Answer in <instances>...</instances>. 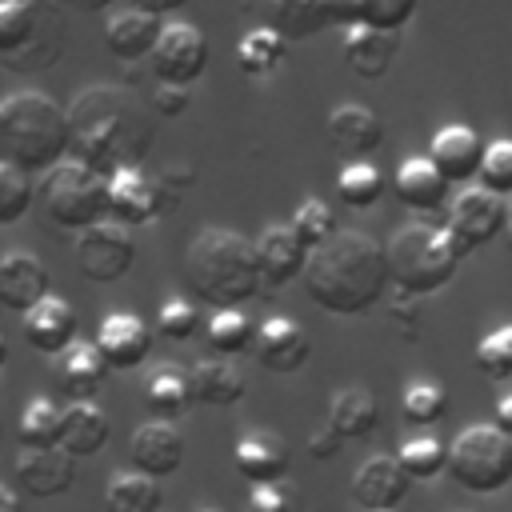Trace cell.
<instances>
[{
	"mask_svg": "<svg viewBox=\"0 0 512 512\" xmlns=\"http://www.w3.org/2000/svg\"><path fill=\"white\" fill-rule=\"evenodd\" d=\"M396 460L408 472V480H416V484L420 480H436L448 468V444H440L432 432H424V436L404 440L400 452H396Z\"/></svg>",
	"mask_w": 512,
	"mask_h": 512,
	"instance_id": "obj_38",
	"label": "cell"
},
{
	"mask_svg": "<svg viewBox=\"0 0 512 512\" xmlns=\"http://www.w3.org/2000/svg\"><path fill=\"white\" fill-rule=\"evenodd\" d=\"M184 280L192 296L212 308H244L268 292L256 264V240L232 228H204L192 236L184 248Z\"/></svg>",
	"mask_w": 512,
	"mask_h": 512,
	"instance_id": "obj_3",
	"label": "cell"
},
{
	"mask_svg": "<svg viewBox=\"0 0 512 512\" xmlns=\"http://www.w3.org/2000/svg\"><path fill=\"white\" fill-rule=\"evenodd\" d=\"M412 480L408 472L400 468L396 456H368L356 476H352V500L364 508V512H388V508H400L404 496H408Z\"/></svg>",
	"mask_w": 512,
	"mask_h": 512,
	"instance_id": "obj_17",
	"label": "cell"
},
{
	"mask_svg": "<svg viewBox=\"0 0 512 512\" xmlns=\"http://www.w3.org/2000/svg\"><path fill=\"white\" fill-rule=\"evenodd\" d=\"M36 192H40L48 220L64 232H80L108 216V176L76 156H64L48 172H40Z\"/></svg>",
	"mask_w": 512,
	"mask_h": 512,
	"instance_id": "obj_7",
	"label": "cell"
},
{
	"mask_svg": "<svg viewBox=\"0 0 512 512\" xmlns=\"http://www.w3.org/2000/svg\"><path fill=\"white\" fill-rule=\"evenodd\" d=\"M256 264H260V276H264L268 292H276V288H284L288 280H296L304 272L308 248L300 244L292 224H268L256 236Z\"/></svg>",
	"mask_w": 512,
	"mask_h": 512,
	"instance_id": "obj_19",
	"label": "cell"
},
{
	"mask_svg": "<svg viewBox=\"0 0 512 512\" xmlns=\"http://www.w3.org/2000/svg\"><path fill=\"white\" fill-rule=\"evenodd\" d=\"M68 24L60 0H0V64L16 76H40L60 64Z\"/></svg>",
	"mask_w": 512,
	"mask_h": 512,
	"instance_id": "obj_5",
	"label": "cell"
},
{
	"mask_svg": "<svg viewBox=\"0 0 512 512\" xmlns=\"http://www.w3.org/2000/svg\"><path fill=\"white\" fill-rule=\"evenodd\" d=\"M168 208V196L160 188V180H152L140 164L136 168H116L108 176V216L136 228V224H152L160 212Z\"/></svg>",
	"mask_w": 512,
	"mask_h": 512,
	"instance_id": "obj_12",
	"label": "cell"
},
{
	"mask_svg": "<svg viewBox=\"0 0 512 512\" xmlns=\"http://www.w3.org/2000/svg\"><path fill=\"white\" fill-rule=\"evenodd\" d=\"M444 472L472 496L504 492L512 484V436H504L496 424H468L448 444Z\"/></svg>",
	"mask_w": 512,
	"mask_h": 512,
	"instance_id": "obj_8",
	"label": "cell"
},
{
	"mask_svg": "<svg viewBox=\"0 0 512 512\" xmlns=\"http://www.w3.org/2000/svg\"><path fill=\"white\" fill-rule=\"evenodd\" d=\"M32 208V176L12 168L8 160H0V228L4 224H20Z\"/></svg>",
	"mask_w": 512,
	"mask_h": 512,
	"instance_id": "obj_41",
	"label": "cell"
},
{
	"mask_svg": "<svg viewBox=\"0 0 512 512\" xmlns=\"http://www.w3.org/2000/svg\"><path fill=\"white\" fill-rule=\"evenodd\" d=\"M200 328V308L184 296H168L156 312V332L168 336V340H192Z\"/></svg>",
	"mask_w": 512,
	"mask_h": 512,
	"instance_id": "obj_44",
	"label": "cell"
},
{
	"mask_svg": "<svg viewBox=\"0 0 512 512\" xmlns=\"http://www.w3.org/2000/svg\"><path fill=\"white\" fill-rule=\"evenodd\" d=\"M24 340L36 352H44V356L64 352L76 340V308L68 300H60V296L48 292L44 300H36L24 312Z\"/></svg>",
	"mask_w": 512,
	"mask_h": 512,
	"instance_id": "obj_25",
	"label": "cell"
},
{
	"mask_svg": "<svg viewBox=\"0 0 512 512\" xmlns=\"http://www.w3.org/2000/svg\"><path fill=\"white\" fill-rule=\"evenodd\" d=\"M104 376H108V364L96 344L72 340L64 352H56V388L68 400H96L104 388Z\"/></svg>",
	"mask_w": 512,
	"mask_h": 512,
	"instance_id": "obj_26",
	"label": "cell"
},
{
	"mask_svg": "<svg viewBox=\"0 0 512 512\" xmlns=\"http://www.w3.org/2000/svg\"><path fill=\"white\" fill-rule=\"evenodd\" d=\"M132 264H136V240H132L128 224L104 216L76 232V268L84 280L116 284L132 272Z\"/></svg>",
	"mask_w": 512,
	"mask_h": 512,
	"instance_id": "obj_9",
	"label": "cell"
},
{
	"mask_svg": "<svg viewBox=\"0 0 512 512\" xmlns=\"http://www.w3.org/2000/svg\"><path fill=\"white\" fill-rule=\"evenodd\" d=\"M448 180L440 176V168L428 156H408L396 176H392V192L408 212H436L448 204Z\"/></svg>",
	"mask_w": 512,
	"mask_h": 512,
	"instance_id": "obj_27",
	"label": "cell"
},
{
	"mask_svg": "<svg viewBox=\"0 0 512 512\" xmlns=\"http://www.w3.org/2000/svg\"><path fill=\"white\" fill-rule=\"evenodd\" d=\"M320 4H324L328 24H336V28H352L364 20V0H320Z\"/></svg>",
	"mask_w": 512,
	"mask_h": 512,
	"instance_id": "obj_47",
	"label": "cell"
},
{
	"mask_svg": "<svg viewBox=\"0 0 512 512\" xmlns=\"http://www.w3.org/2000/svg\"><path fill=\"white\" fill-rule=\"evenodd\" d=\"M16 480L28 496L36 500H56L72 488L76 480V460L60 448V444H48V448H20L16 456Z\"/></svg>",
	"mask_w": 512,
	"mask_h": 512,
	"instance_id": "obj_14",
	"label": "cell"
},
{
	"mask_svg": "<svg viewBox=\"0 0 512 512\" xmlns=\"http://www.w3.org/2000/svg\"><path fill=\"white\" fill-rule=\"evenodd\" d=\"M108 436H112V420L108 412L96 404V400H72L64 412H60V448L72 456V460H88V456H100L108 448Z\"/></svg>",
	"mask_w": 512,
	"mask_h": 512,
	"instance_id": "obj_21",
	"label": "cell"
},
{
	"mask_svg": "<svg viewBox=\"0 0 512 512\" xmlns=\"http://www.w3.org/2000/svg\"><path fill=\"white\" fill-rule=\"evenodd\" d=\"M188 88H176V84H160L156 88V100H152V108L160 112V116H180L184 108H188Z\"/></svg>",
	"mask_w": 512,
	"mask_h": 512,
	"instance_id": "obj_48",
	"label": "cell"
},
{
	"mask_svg": "<svg viewBox=\"0 0 512 512\" xmlns=\"http://www.w3.org/2000/svg\"><path fill=\"white\" fill-rule=\"evenodd\" d=\"M192 396L200 404H212V408H228L244 396V376L240 368L228 360V356H212V360H200L192 368Z\"/></svg>",
	"mask_w": 512,
	"mask_h": 512,
	"instance_id": "obj_34",
	"label": "cell"
},
{
	"mask_svg": "<svg viewBox=\"0 0 512 512\" xmlns=\"http://www.w3.org/2000/svg\"><path fill=\"white\" fill-rule=\"evenodd\" d=\"M0 440H4V424H0Z\"/></svg>",
	"mask_w": 512,
	"mask_h": 512,
	"instance_id": "obj_56",
	"label": "cell"
},
{
	"mask_svg": "<svg viewBox=\"0 0 512 512\" xmlns=\"http://www.w3.org/2000/svg\"><path fill=\"white\" fill-rule=\"evenodd\" d=\"M412 16H416V0H364V20L360 24H372V28H384V32H400Z\"/></svg>",
	"mask_w": 512,
	"mask_h": 512,
	"instance_id": "obj_45",
	"label": "cell"
},
{
	"mask_svg": "<svg viewBox=\"0 0 512 512\" xmlns=\"http://www.w3.org/2000/svg\"><path fill=\"white\" fill-rule=\"evenodd\" d=\"M132 8H140V12H148V16H156V20H168V16H176L188 0H128Z\"/></svg>",
	"mask_w": 512,
	"mask_h": 512,
	"instance_id": "obj_50",
	"label": "cell"
},
{
	"mask_svg": "<svg viewBox=\"0 0 512 512\" xmlns=\"http://www.w3.org/2000/svg\"><path fill=\"white\" fill-rule=\"evenodd\" d=\"M256 4H260V20L276 28L288 44H304L328 28L320 0H256Z\"/></svg>",
	"mask_w": 512,
	"mask_h": 512,
	"instance_id": "obj_30",
	"label": "cell"
},
{
	"mask_svg": "<svg viewBox=\"0 0 512 512\" xmlns=\"http://www.w3.org/2000/svg\"><path fill=\"white\" fill-rule=\"evenodd\" d=\"M476 180H480V188H488L496 196H512V140H488L484 144Z\"/></svg>",
	"mask_w": 512,
	"mask_h": 512,
	"instance_id": "obj_42",
	"label": "cell"
},
{
	"mask_svg": "<svg viewBox=\"0 0 512 512\" xmlns=\"http://www.w3.org/2000/svg\"><path fill=\"white\" fill-rule=\"evenodd\" d=\"M96 348L112 372H132L152 352V328L136 312H112L96 332Z\"/></svg>",
	"mask_w": 512,
	"mask_h": 512,
	"instance_id": "obj_15",
	"label": "cell"
},
{
	"mask_svg": "<svg viewBox=\"0 0 512 512\" xmlns=\"http://www.w3.org/2000/svg\"><path fill=\"white\" fill-rule=\"evenodd\" d=\"M128 456H132V468L152 476V480H164L172 476L180 464H184V436L176 432L172 420H148L132 432V444H128Z\"/></svg>",
	"mask_w": 512,
	"mask_h": 512,
	"instance_id": "obj_16",
	"label": "cell"
},
{
	"mask_svg": "<svg viewBox=\"0 0 512 512\" xmlns=\"http://www.w3.org/2000/svg\"><path fill=\"white\" fill-rule=\"evenodd\" d=\"M304 292L316 308L332 316H364L380 304L388 288L384 244L356 228H336L320 248L308 252Z\"/></svg>",
	"mask_w": 512,
	"mask_h": 512,
	"instance_id": "obj_2",
	"label": "cell"
},
{
	"mask_svg": "<svg viewBox=\"0 0 512 512\" xmlns=\"http://www.w3.org/2000/svg\"><path fill=\"white\" fill-rule=\"evenodd\" d=\"M380 424V404L376 396L364 388V384H352V388H340L328 404V428L340 436V440H364L372 436Z\"/></svg>",
	"mask_w": 512,
	"mask_h": 512,
	"instance_id": "obj_29",
	"label": "cell"
},
{
	"mask_svg": "<svg viewBox=\"0 0 512 512\" xmlns=\"http://www.w3.org/2000/svg\"><path fill=\"white\" fill-rule=\"evenodd\" d=\"M0 512H24L20 496H16L12 488H4V484H0Z\"/></svg>",
	"mask_w": 512,
	"mask_h": 512,
	"instance_id": "obj_53",
	"label": "cell"
},
{
	"mask_svg": "<svg viewBox=\"0 0 512 512\" xmlns=\"http://www.w3.org/2000/svg\"><path fill=\"white\" fill-rule=\"evenodd\" d=\"M336 196H340V204H348V208H372V204H380V196H384V176H380V168L368 164V160H352V164L340 168V176H336Z\"/></svg>",
	"mask_w": 512,
	"mask_h": 512,
	"instance_id": "obj_36",
	"label": "cell"
},
{
	"mask_svg": "<svg viewBox=\"0 0 512 512\" xmlns=\"http://www.w3.org/2000/svg\"><path fill=\"white\" fill-rule=\"evenodd\" d=\"M400 52V32H384L372 24H352L344 28V64L360 80H380L388 76L392 60Z\"/></svg>",
	"mask_w": 512,
	"mask_h": 512,
	"instance_id": "obj_23",
	"label": "cell"
},
{
	"mask_svg": "<svg viewBox=\"0 0 512 512\" xmlns=\"http://www.w3.org/2000/svg\"><path fill=\"white\" fill-rule=\"evenodd\" d=\"M160 24L156 16L140 12V8H124V12H112L108 24H104V48L120 60V64H136L144 56H152V44L160 36Z\"/></svg>",
	"mask_w": 512,
	"mask_h": 512,
	"instance_id": "obj_28",
	"label": "cell"
},
{
	"mask_svg": "<svg viewBox=\"0 0 512 512\" xmlns=\"http://www.w3.org/2000/svg\"><path fill=\"white\" fill-rule=\"evenodd\" d=\"M508 196H496L488 188H464L452 204H448V236L460 244V252H476L484 244H492L496 236H504V224H508Z\"/></svg>",
	"mask_w": 512,
	"mask_h": 512,
	"instance_id": "obj_11",
	"label": "cell"
},
{
	"mask_svg": "<svg viewBox=\"0 0 512 512\" xmlns=\"http://www.w3.org/2000/svg\"><path fill=\"white\" fill-rule=\"evenodd\" d=\"M252 336H256V328H252V320H248L240 308H216V312L208 316V344H212V352H220V356L248 352V348H252Z\"/></svg>",
	"mask_w": 512,
	"mask_h": 512,
	"instance_id": "obj_39",
	"label": "cell"
},
{
	"mask_svg": "<svg viewBox=\"0 0 512 512\" xmlns=\"http://www.w3.org/2000/svg\"><path fill=\"white\" fill-rule=\"evenodd\" d=\"M480 156H484V140L468 124H444L428 144V160L440 168L448 184H472L480 172Z\"/></svg>",
	"mask_w": 512,
	"mask_h": 512,
	"instance_id": "obj_18",
	"label": "cell"
},
{
	"mask_svg": "<svg viewBox=\"0 0 512 512\" xmlns=\"http://www.w3.org/2000/svg\"><path fill=\"white\" fill-rule=\"evenodd\" d=\"M340 436L332 432V428H324V432H312L308 436V452H312V460H328V456H336L340 452Z\"/></svg>",
	"mask_w": 512,
	"mask_h": 512,
	"instance_id": "obj_49",
	"label": "cell"
},
{
	"mask_svg": "<svg viewBox=\"0 0 512 512\" xmlns=\"http://www.w3.org/2000/svg\"><path fill=\"white\" fill-rule=\"evenodd\" d=\"M68 156L112 176L116 168H136L152 140V112L120 84H88L68 100Z\"/></svg>",
	"mask_w": 512,
	"mask_h": 512,
	"instance_id": "obj_1",
	"label": "cell"
},
{
	"mask_svg": "<svg viewBox=\"0 0 512 512\" xmlns=\"http://www.w3.org/2000/svg\"><path fill=\"white\" fill-rule=\"evenodd\" d=\"M64 8H76V12H84V16H96V12H108L116 0H60Z\"/></svg>",
	"mask_w": 512,
	"mask_h": 512,
	"instance_id": "obj_52",
	"label": "cell"
},
{
	"mask_svg": "<svg viewBox=\"0 0 512 512\" xmlns=\"http://www.w3.org/2000/svg\"><path fill=\"white\" fill-rule=\"evenodd\" d=\"M60 412L64 408H56L48 396L28 400L24 412H20V420H16L20 448H48V444H56L60 440Z\"/></svg>",
	"mask_w": 512,
	"mask_h": 512,
	"instance_id": "obj_35",
	"label": "cell"
},
{
	"mask_svg": "<svg viewBox=\"0 0 512 512\" xmlns=\"http://www.w3.org/2000/svg\"><path fill=\"white\" fill-rule=\"evenodd\" d=\"M308 352H312V340H308V332L292 316H268L256 328V336H252L256 364L268 368V372H276V376L300 372L304 360H308Z\"/></svg>",
	"mask_w": 512,
	"mask_h": 512,
	"instance_id": "obj_13",
	"label": "cell"
},
{
	"mask_svg": "<svg viewBox=\"0 0 512 512\" xmlns=\"http://www.w3.org/2000/svg\"><path fill=\"white\" fill-rule=\"evenodd\" d=\"M292 232L300 236V244L312 252V248H320L332 232H336V212H332V204H324L320 196H308V200H300V208L292 212Z\"/></svg>",
	"mask_w": 512,
	"mask_h": 512,
	"instance_id": "obj_40",
	"label": "cell"
},
{
	"mask_svg": "<svg viewBox=\"0 0 512 512\" xmlns=\"http://www.w3.org/2000/svg\"><path fill=\"white\" fill-rule=\"evenodd\" d=\"M504 240H508V248H512V208H508V224H504Z\"/></svg>",
	"mask_w": 512,
	"mask_h": 512,
	"instance_id": "obj_54",
	"label": "cell"
},
{
	"mask_svg": "<svg viewBox=\"0 0 512 512\" xmlns=\"http://www.w3.org/2000/svg\"><path fill=\"white\" fill-rule=\"evenodd\" d=\"M496 428H500L504 436H512V392L496 400Z\"/></svg>",
	"mask_w": 512,
	"mask_h": 512,
	"instance_id": "obj_51",
	"label": "cell"
},
{
	"mask_svg": "<svg viewBox=\"0 0 512 512\" xmlns=\"http://www.w3.org/2000/svg\"><path fill=\"white\" fill-rule=\"evenodd\" d=\"M236 472L252 484H268V480H284L288 476V464H292V452H288V440L272 428H256V432H244L236 440Z\"/></svg>",
	"mask_w": 512,
	"mask_h": 512,
	"instance_id": "obj_22",
	"label": "cell"
},
{
	"mask_svg": "<svg viewBox=\"0 0 512 512\" xmlns=\"http://www.w3.org/2000/svg\"><path fill=\"white\" fill-rule=\"evenodd\" d=\"M148 60L160 84L192 88L208 68V36L192 20H164Z\"/></svg>",
	"mask_w": 512,
	"mask_h": 512,
	"instance_id": "obj_10",
	"label": "cell"
},
{
	"mask_svg": "<svg viewBox=\"0 0 512 512\" xmlns=\"http://www.w3.org/2000/svg\"><path fill=\"white\" fill-rule=\"evenodd\" d=\"M104 512H164L160 480L144 472H112L104 484Z\"/></svg>",
	"mask_w": 512,
	"mask_h": 512,
	"instance_id": "obj_33",
	"label": "cell"
},
{
	"mask_svg": "<svg viewBox=\"0 0 512 512\" xmlns=\"http://www.w3.org/2000/svg\"><path fill=\"white\" fill-rule=\"evenodd\" d=\"M328 140L336 152L360 160L384 144V120L364 104H336L328 112Z\"/></svg>",
	"mask_w": 512,
	"mask_h": 512,
	"instance_id": "obj_24",
	"label": "cell"
},
{
	"mask_svg": "<svg viewBox=\"0 0 512 512\" xmlns=\"http://www.w3.org/2000/svg\"><path fill=\"white\" fill-rule=\"evenodd\" d=\"M192 372H184L180 364H156L144 380V404L152 416L160 420H172L180 412H188L192 404Z\"/></svg>",
	"mask_w": 512,
	"mask_h": 512,
	"instance_id": "obj_31",
	"label": "cell"
},
{
	"mask_svg": "<svg viewBox=\"0 0 512 512\" xmlns=\"http://www.w3.org/2000/svg\"><path fill=\"white\" fill-rule=\"evenodd\" d=\"M476 368L488 380H508L512 376V324L492 328L480 344H476Z\"/></svg>",
	"mask_w": 512,
	"mask_h": 512,
	"instance_id": "obj_43",
	"label": "cell"
},
{
	"mask_svg": "<svg viewBox=\"0 0 512 512\" xmlns=\"http://www.w3.org/2000/svg\"><path fill=\"white\" fill-rule=\"evenodd\" d=\"M252 512H292V492L284 488V480L252 484Z\"/></svg>",
	"mask_w": 512,
	"mask_h": 512,
	"instance_id": "obj_46",
	"label": "cell"
},
{
	"mask_svg": "<svg viewBox=\"0 0 512 512\" xmlns=\"http://www.w3.org/2000/svg\"><path fill=\"white\" fill-rule=\"evenodd\" d=\"M388 512H396V508H388Z\"/></svg>",
	"mask_w": 512,
	"mask_h": 512,
	"instance_id": "obj_57",
	"label": "cell"
},
{
	"mask_svg": "<svg viewBox=\"0 0 512 512\" xmlns=\"http://www.w3.org/2000/svg\"><path fill=\"white\" fill-rule=\"evenodd\" d=\"M284 56H288V40L276 28H268V24L248 28L240 36V44H236V64H240V72L248 80H264V76L280 72Z\"/></svg>",
	"mask_w": 512,
	"mask_h": 512,
	"instance_id": "obj_32",
	"label": "cell"
},
{
	"mask_svg": "<svg viewBox=\"0 0 512 512\" xmlns=\"http://www.w3.org/2000/svg\"><path fill=\"white\" fill-rule=\"evenodd\" d=\"M384 260H388V284H396L408 296H432V292L452 284L464 252L448 236L444 224L416 220V224H404L388 236Z\"/></svg>",
	"mask_w": 512,
	"mask_h": 512,
	"instance_id": "obj_6",
	"label": "cell"
},
{
	"mask_svg": "<svg viewBox=\"0 0 512 512\" xmlns=\"http://www.w3.org/2000/svg\"><path fill=\"white\" fill-rule=\"evenodd\" d=\"M68 156V112L44 92L0 100V160L20 172H48Z\"/></svg>",
	"mask_w": 512,
	"mask_h": 512,
	"instance_id": "obj_4",
	"label": "cell"
},
{
	"mask_svg": "<svg viewBox=\"0 0 512 512\" xmlns=\"http://www.w3.org/2000/svg\"><path fill=\"white\" fill-rule=\"evenodd\" d=\"M444 412H448V392L436 380H412L400 396V416L412 428H432L444 420Z\"/></svg>",
	"mask_w": 512,
	"mask_h": 512,
	"instance_id": "obj_37",
	"label": "cell"
},
{
	"mask_svg": "<svg viewBox=\"0 0 512 512\" xmlns=\"http://www.w3.org/2000/svg\"><path fill=\"white\" fill-rule=\"evenodd\" d=\"M4 360H8V344H4V336H0V368H4Z\"/></svg>",
	"mask_w": 512,
	"mask_h": 512,
	"instance_id": "obj_55",
	"label": "cell"
},
{
	"mask_svg": "<svg viewBox=\"0 0 512 512\" xmlns=\"http://www.w3.org/2000/svg\"><path fill=\"white\" fill-rule=\"evenodd\" d=\"M52 288V276L40 256L32 252H4L0 256V308L8 312H28L36 300H44Z\"/></svg>",
	"mask_w": 512,
	"mask_h": 512,
	"instance_id": "obj_20",
	"label": "cell"
}]
</instances>
